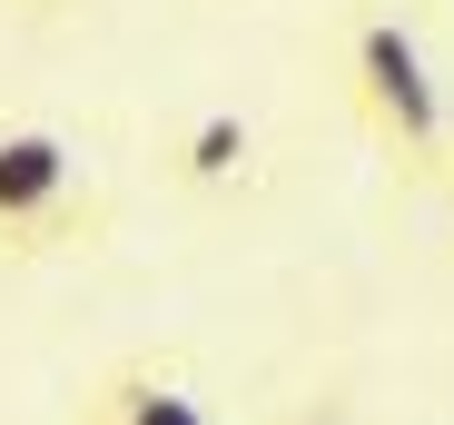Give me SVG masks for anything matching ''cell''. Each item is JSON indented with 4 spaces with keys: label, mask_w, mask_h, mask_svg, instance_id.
<instances>
[{
    "label": "cell",
    "mask_w": 454,
    "mask_h": 425,
    "mask_svg": "<svg viewBox=\"0 0 454 425\" xmlns=\"http://www.w3.org/2000/svg\"><path fill=\"white\" fill-rule=\"evenodd\" d=\"M346 90L365 109V129L386 138V149L405 169H434L444 159V90H434V69L415 50V30L395 11H365L356 40H346Z\"/></svg>",
    "instance_id": "1"
},
{
    "label": "cell",
    "mask_w": 454,
    "mask_h": 425,
    "mask_svg": "<svg viewBox=\"0 0 454 425\" xmlns=\"http://www.w3.org/2000/svg\"><path fill=\"white\" fill-rule=\"evenodd\" d=\"M80 228H99L80 149H69L59 129H0V248L30 257V248H59Z\"/></svg>",
    "instance_id": "2"
},
{
    "label": "cell",
    "mask_w": 454,
    "mask_h": 425,
    "mask_svg": "<svg viewBox=\"0 0 454 425\" xmlns=\"http://www.w3.org/2000/svg\"><path fill=\"white\" fill-rule=\"evenodd\" d=\"M90 425H217L178 376H148V366H129V376H109L99 396H90Z\"/></svg>",
    "instance_id": "3"
},
{
    "label": "cell",
    "mask_w": 454,
    "mask_h": 425,
    "mask_svg": "<svg viewBox=\"0 0 454 425\" xmlns=\"http://www.w3.org/2000/svg\"><path fill=\"white\" fill-rule=\"evenodd\" d=\"M178 169H188L198 188L238 178V169H247V119H238V109H207V119L188 129V159H178Z\"/></svg>",
    "instance_id": "4"
},
{
    "label": "cell",
    "mask_w": 454,
    "mask_h": 425,
    "mask_svg": "<svg viewBox=\"0 0 454 425\" xmlns=\"http://www.w3.org/2000/svg\"><path fill=\"white\" fill-rule=\"evenodd\" d=\"M277 425H346L336 405H296V415H277Z\"/></svg>",
    "instance_id": "5"
}]
</instances>
